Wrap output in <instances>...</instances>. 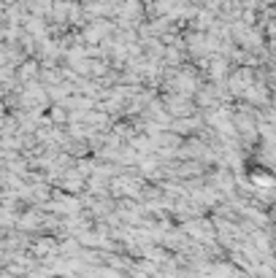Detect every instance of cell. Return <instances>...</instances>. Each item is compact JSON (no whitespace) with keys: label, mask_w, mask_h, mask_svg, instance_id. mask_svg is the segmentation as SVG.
Returning <instances> with one entry per match:
<instances>
[{"label":"cell","mask_w":276,"mask_h":278,"mask_svg":"<svg viewBox=\"0 0 276 278\" xmlns=\"http://www.w3.org/2000/svg\"><path fill=\"white\" fill-rule=\"evenodd\" d=\"M136 278H146V273H136Z\"/></svg>","instance_id":"6da1fadb"}]
</instances>
